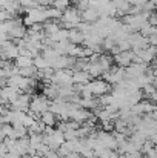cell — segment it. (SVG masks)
Segmentation results:
<instances>
[{
	"mask_svg": "<svg viewBox=\"0 0 157 158\" xmlns=\"http://www.w3.org/2000/svg\"><path fill=\"white\" fill-rule=\"evenodd\" d=\"M48 109H50V102H48V98H46L45 95H43V97L37 95V97H33V98H31L29 110L34 112L36 115L40 117V114L45 112V110H48Z\"/></svg>",
	"mask_w": 157,
	"mask_h": 158,
	"instance_id": "obj_1",
	"label": "cell"
},
{
	"mask_svg": "<svg viewBox=\"0 0 157 158\" xmlns=\"http://www.w3.org/2000/svg\"><path fill=\"white\" fill-rule=\"evenodd\" d=\"M89 86H91L93 95H97V97H102L105 94H108L109 89H111L109 85H108V81H103V80H96V81L89 83Z\"/></svg>",
	"mask_w": 157,
	"mask_h": 158,
	"instance_id": "obj_2",
	"label": "cell"
},
{
	"mask_svg": "<svg viewBox=\"0 0 157 158\" xmlns=\"http://www.w3.org/2000/svg\"><path fill=\"white\" fill-rule=\"evenodd\" d=\"M133 57L134 52H128V51H122V52L116 54L114 57V61L120 66V68H128L131 63H133Z\"/></svg>",
	"mask_w": 157,
	"mask_h": 158,
	"instance_id": "obj_3",
	"label": "cell"
},
{
	"mask_svg": "<svg viewBox=\"0 0 157 158\" xmlns=\"http://www.w3.org/2000/svg\"><path fill=\"white\" fill-rule=\"evenodd\" d=\"M39 120L45 124V126H51L54 127L55 126V123H57V115L52 112V110H45V112H42L40 114V117H39Z\"/></svg>",
	"mask_w": 157,
	"mask_h": 158,
	"instance_id": "obj_4",
	"label": "cell"
},
{
	"mask_svg": "<svg viewBox=\"0 0 157 158\" xmlns=\"http://www.w3.org/2000/svg\"><path fill=\"white\" fill-rule=\"evenodd\" d=\"M72 81L79 83V85H88L89 81V72H85V71H79L72 75Z\"/></svg>",
	"mask_w": 157,
	"mask_h": 158,
	"instance_id": "obj_5",
	"label": "cell"
},
{
	"mask_svg": "<svg viewBox=\"0 0 157 158\" xmlns=\"http://www.w3.org/2000/svg\"><path fill=\"white\" fill-rule=\"evenodd\" d=\"M15 66L20 69V68H28V66H33V58L29 55H19L15 58Z\"/></svg>",
	"mask_w": 157,
	"mask_h": 158,
	"instance_id": "obj_6",
	"label": "cell"
},
{
	"mask_svg": "<svg viewBox=\"0 0 157 158\" xmlns=\"http://www.w3.org/2000/svg\"><path fill=\"white\" fill-rule=\"evenodd\" d=\"M45 127H46V126H45V124H43V123H42L39 118H37V120H36V121H34V123H33L29 127H28V134H43Z\"/></svg>",
	"mask_w": 157,
	"mask_h": 158,
	"instance_id": "obj_7",
	"label": "cell"
},
{
	"mask_svg": "<svg viewBox=\"0 0 157 158\" xmlns=\"http://www.w3.org/2000/svg\"><path fill=\"white\" fill-rule=\"evenodd\" d=\"M43 95L48 98V100H57L60 95H59V89L54 88V86H45L43 88Z\"/></svg>",
	"mask_w": 157,
	"mask_h": 158,
	"instance_id": "obj_8",
	"label": "cell"
},
{
	"mask_svg": "<svg viewBox=\"0 0 157 158\" xmlns=\"http://www.w3.org/2000/svg\"><path fill=\"white\" fill-rule=\"evenodd\" d=\"M52 5L57 9H66L69 5V0H52Z\"/></svg>",
	"mask_w": 157,
	"mask_h": 158,
	"instance_id": "obj_9",
	"label": "cell"
},
{
	"mask_svg": "<svg viewBox=\"0 0 157 158\" xmlns=\"http://www.w3.org/2000/svg\"><path fill=\"white\" fill-rule=\"evenodd\" d=\"M123 158H143V154L140 151H131V152L123 154Z\"/></svg>",
	"mask_w": 157,
	"mask_h": 158,
	"instance_id": "obj_10",
	"label": "cell"
},
{
	"mask_svg": "<svg viewBox=\"0 0 157 158\" xmlns=\"http://www.w3.org/2000/svg\"><path fill=\"white\" fill-rule=\"evenodd\" d=\"M43 158H60V155H59V152L57 151H54V149H50L45 155H43Z\"/></svg>",
	"mask_w": 157,
	"mask_h": 158,
	"instance_id": "obj_11",
	"label": "cell"
},
{
	"mask_svg": "<svg viewBox=\"0 0 157 158\" xmlns=\"http://www.w3.org/2000/svg\"><path fill=\"white\" fill-rule=\"evenodd\" d=\"M28 158H43V157L39 155V154H34V155H31V157H28Z\"/></svg>",
	"mask_w": 157,
	"mask_h": 158,
	"instance_id": "obj_12",
	"label": "cell"
},
{
	"mask_svg": "<svg viewBox=\"0 0 157 158\" xmlns=\"http://www.w3.org/2000/svg\"><path fill=\"white\" fill-rule=\"evenodd\" d=\"M2 68H3V61L0 60V69H2Z\"/></svg>",
	"mask_w": 157,
	"mask_h": 158,
	"instance_id": "obj_13",
	"label": "cell"
},
{
	"mask_svg": "<svg viewBox=\"0 0 157 158\" xmlns=\"http://www.w3.org/2000/svg\"><path fill=\"white\" fill-rule=\"evenodd\" d=\"M60 158H69V157H68V155H62Z\"/></svg>",
	"mask_w": 157,
	"mask_h": 158,
	"instance_id": "obj_14",
	"label": "cell"
},
{
	"mask_svg": "<svg viewBox=\"0 0 157 158\" xmlns=\"http://www.w3.org/2000/svg\"><path fill=\"white\" fill-rule=\"evenodd\" d=\"M2 143H3V138H2V137H0V144H2Z\"/></svg>",
	"mask_w": 157,
	"mask_h": 158,
	"instance_id": "obj_15",
	"label": "cell"
},
{
	"mask_svg": "<svg viewBox=\"0 0 157 158\" xmlns=\"http://www.w3.org/2000/svg\"><path fill=\"white\" fill-rule=\"evenodd\" d=\"M154 148H156V151H157V146H154Z\"/></svg>",
	"mask_w": 157,
	"mask_h": 158,
	"instance_id": "obj_16",
	"label": "cell"
}]
</instances>
